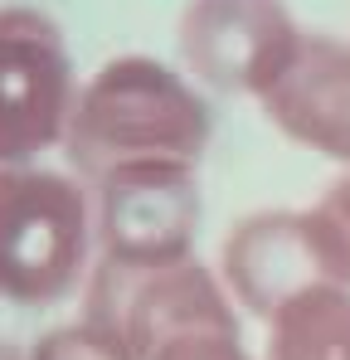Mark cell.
Here are the masks:
<instances>
[{"label": "cell", "instance_id": "obj_8", "mask_svg": "<svg viewBox=\"0 0 350 360\" xmlns=\"http://www.w3.org/2000/svg\"><path fill=\"white\" fill-rule=\"evenodd\" d=\"M263 360H350V288H311L268 321Z\"/></svg>", "mask_w": 350, "mask_h": 360}, {"label": "cell", "instance_id": "obj_3", "mask_svg": "<svg viewBox=\"0 0 350 360\" xmlns=\"http://www.w3.org/2000/svg\"><path fill=\"white\" fill-rule=\"evenodd\" d=\"M93 190V273L88 283H127L195 253L200 180L185 166H141L88 185Z\"/></svg>", "mask_w": 350, "mask_h": 360}, {"label": "cell", "instance_id": "obj_7", "mask_svg": "<svg viewBox=\"0 0 350 360\" xmlns=\"http://www.w3.org/2000/svg\"><path fill=\"white\" fill-rule=\"evenodd\" d=\"M258 108L287 141L350 166V44L331 34H302L297 54L268 83Z\"/></svg>", "mask_w": 350, "mask_h": 360}, {"label": "cell", "instance_id": "obj_5", "mask_svg": "<svg viewBox=\"0 0 350 360\" xmlns=\"http://www.w3.org/2000/svg\"><path fill=\"white\" fill-rule=\"evenodd\" d=\"M78 103L68 39L39 5H0V166L63 146Z\"/></svg>", "mask_w": 350, "mask_h": 360}, {"label": "cell", "instance_id": "obj_6", "mask_svg": "<svg viewBox=\"0 0 350 360\" xmlns=\"http://www.w3.org/2000/svg\"><path fill=\"white\" fill-rule=\"evenodd\" d=\"M302 34L287 0H190L180 15V59L214 93L263 98Z\"/></svg>", "mask_w": 350, "mask_h": 360}, {"label": "cell", "instance_id": "obj_1", "mask_svg": "<svg viewBox=\"0 0 350 360\" xmlns=\"http://www.w3.org/2000/svg\"><path fill=\"white\" fill-rule=\"evenodd\" d=\"M209 131V103L175 68L146 54H122L78 88L63 156L83 185L141 166L200 171Z\"/></svg>", "mask_w": 350, "mask_h": 360}, {"label": "cell", "instance_id": "obj_4", "mask_svg": "<svg viewBox=\"0 0 350 360\" xmlns=\"http://www.w3.org/2000/svg\"><path fill=\"white\" fill-rule=\"evenodd\" d=\"M219 268L229 297L258 321L311 288H350V248L321 205L238 219L224 239Z\"/></svg>", "mask_w": 350, "mask_h": 360}, {"label": "cell", "instance_id": "obj_10", "mask_svg": "<svg viewBox=\"0 0 350 360\" xmlns=\"http://www.w3.org/2000/svg\"><path fill=\"white\" fill-rule=\"evenodd\" d=\"M156 360H248L238 331H214V336H190L171 351H161Z\"/></svg>", "mask_w": 350, "mask_h": 360}, {"label": "cell", "instance_id": "obj_11", "mask_svg": "<svg viewBox=\"0 0 350 360\" xmlns=\"http://www.w3.org/2000/svg\"><path fill=\"white\" fill-rule=\"evenodd\" d=\"M0 360H30V351H20L15 341H5V336H0Z\"/></svg>", "mask_w": 350, "mask_h": 360}, {"label": "cell", "instance_id": "obj_2", "mask_svg": "<svg viewBox=\"0 0 350 360\" xmlns=\"http://www.w3.org/2000/svg\"><path fill=\"white\" fill-rule=\"evenodd\" d=\"M93 190L78 176L0 166V302L58 307L93 273Z\"/></svg>", "mask_w": 350, "mask_h": 360}, {"label": "cell", "instance_id": "obj_9", "mask_svg": "<svg viewBox=\"0 0 350 360\" xmlns=\"http://www.w3.org/2000/svg\"><path fill=\"white\" fill-rule=\"evenodd\" d=\"M30 360H127V356L88 321H73V326L49 331L39 346H30Z\"/></svg>", "mask_w": 350, "mask_h": 360}]
</instances>
